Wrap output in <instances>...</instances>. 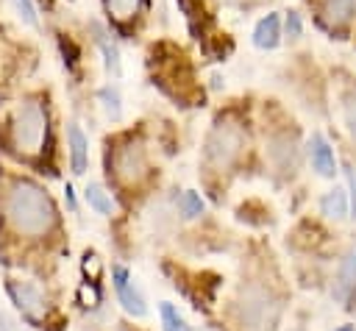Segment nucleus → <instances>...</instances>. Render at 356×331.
Returning <instances> with one entry per match:
<instances>
[{
	"mask_svg": "<svg viewBox=\"0 0 356 331\" xmlns=\"http://www.w3.org/2000/svg\"><path fill=\"white\" fill-rule=\"evenodd\" d=\"M3 209L11 228L22 236H42L56 225V206L33 181H14L6 192Z\"/></svg>",
	"mask_w": 356,
	"mask_h": 331,
	"instance_id": "f257e3e1",
	"label": "nucleus"
},
{
	"mask_svg": "<svg viewBox=\"0 0 356 331\" xmlns=\"http://www.w3.org/2000/svg\"><path fill=\"white\" fill-rule=\"evenodd\" d=\"M47 134V111L36 97L19 100L8 117V142L19 156H33L42 150Z\"/></svg>",
	"mask_w": 356,
	"mask_h": 331,
	"instance_id": "f03ea898",
	"label": "nucleus"
},
{
	"mask_svg": "<svg viewBox=\"0 0 356 331\" xmlns=\"http://www.w3.org/2000/svg\"><path fill=\"white\" fill-rule=\"evenodd\" d=\"M236 314H239L242 328H248V331H270L278 323L281 303H278V298L270 289H264V286H248L239 295Z\"/></svg>",
	"mask_w": 356,
	"mask_h": 331,
	"instance_id": "7ed1b4c3",
	"label": "nucleus"
},
{
	"mask_svg": "<svg viewBox=\"0 0 356 331\" xmlns=\"http://www.w3.org/2000/svg\"><path fill=\"white\" fill-rule=\"evenodd\" d=\"M242 147H245V131L231 120H220L206 136V161L214 170H228L242 156Z\"/></svg>",
	"mask_w": 356,
	"mask_h": 331,
	"instance_id": "20e7f679",
	"label": "nucleus"
},
{
	"mask_svg": "<svg viewBox=\"0 0 356 331\" xmlns=\"http://www.w3.org/2000/svg\"><path fill=\"white\" fill-rule=\"evenodd\" d=\"M114 172L122 184H139L147 172V161H145V147L136 139L122 142L114 150Z\"/></svg>",
	"mask_w": 356,
	"mask_h": 331,
	"instance_id": "39448f33",
	"label": "nucleus"
},
{
	"mask_svg": "<svg viewBox=\"0 0 356 331\" xmlns=\"http://www.w3.org/2000/svg\"><path fill=\"white\" fill-rule=\"evenodd\" d=\"M6 289H8L11 300L17 303V309H19L22 314H28V317H42V314H44V298H42V292H39L31 281H17V278H11V281L6 284Z\"/></svg>",
	"mask_w": 356,
	"mask_h": 331,
	"instance_id": "423d86ee",
	"label": "nucleus"
},
{
	"mask_svg": "<svg viewBox=\"0 0 356 331\" xmlns=\"http://www.w3.org/2000/svg\"><path fill=\"white\" fill-rule=\"evenodd\" d=\"M267 156L270 161L281 170V172H292L298 167V145H295V136L289 134H275L270 136L267 142Z\"/></svg>",
	"mask_w": 356,
	"mask_h": 331,
	"instance_id": "0eeeda50",
	"label": "nucleus"
},
{
	"mask_svg": "<svg viewBox=\"0 0 356 331\" xmlns=\"http://www.w3.org/2000/svg\"><path fill=\"white\" fill-rule=\"evenodd\" d=\"M309 159H312V167H314L317 175L334 178L337 159H334V150H331V145L325 142L323 134H312V139H309Z\"/></svg>",
	"mask_w": 356,
	"mask_h": 331,
	"instance_id": "6e6552de",
	"label": "nucleus"
},
{
	"mask_svg": "<svg viewBox=\"0 0 356 331\" xmlns=\"http://www.w3.org/2000/svg\"><path fill=\"white\" fill-rule=\"evenodd\" d=\"M114 286H117V298H120V303H122V309L128 312V314H134V317H142L147 309H145V300H142V295L128 284V270L125 267H114Z\"/></svg>",
	"mask_w": 356,
	"mask_h": 331,
	"instance_id": "1a4fd4ad",
	"label": "nucleus"
},
{
	"mask_svg": "<svg viewBox=\"0 0 356 331\" xmlns=\"http://www.w3.org/2000/svg\"><path fill=\"white\" fill-rule=\"evenodd\" d=\"M320 14L328 28H348L356 17V0H323Z\"/></svg>",
	"mask_w": 356,
	"mask_h": 331,
	"instance_id": "9d476101",
	"label": "nucleus"
},
{
	"mask_svg": "<svg viewBox=\"0 0 356 331\" xmlns=\"http://www.w3.org/2000/svg\"><path fill=\"white\" fill-rule=\"evenodd\" d=\"M278 42H281V19H278V14L261 17L256 22V28H253V45L259 50H273V47H278Z\"/></svg>",
	"mask_w": 356,
	"mask_h": 331,
	"instance_id": "9b49d317",
	"label": "nucleus"
},
{
	"mask_svg": "<svg viewBox=\"0 0 356 331\" xmlns=\"http://www.w3.org/2000/svg\"><path fill=\"white\" fill-rule=\"evenodd\" d=\"M67 142H70V159H72V170L75 172H83L86 170V161H89V142L83 136V131L70 122L67 128Z\"/></svg>",
	"mask_w": 356,
	"mask_h": 331,
	"instance_id": "f8f14e48",
	"label": "nucleus"
},
{
	"mask_svg": "<svg viewBox=\"0 0 356 331\" xmlns=\"http://www.w3.org/2000/svg\"><path fill=\"white\" fill-rule=\"evenodd\" d=\"M92 33H95L97 47H100L103 56H106V70H108L111 75H120V50H117V45L108 39V33L103 31V25H97V22H92Z\"/></svg>",
	"mask_w": 356,
	"mask_h": 331,
	"instance_id": "ddd939ff",
	"label": "nucleus"
},
{
	"mask_svg": "<svg viewBox=\"0 0 356 331\" xmlns=\"http://www.w3.org/2000/svg\"><path fill=\"white\" fill-rule=\"evenodd\" d=\"M320 209H323V214H328V217H334V220L345 217V214H348V197H345V192H342L339 186H334L331 192L323 195Z\"/></svg>",
	"mask_w": 356,
	"mask_h": 331,
	"instance_id": "4468645a",
	"label": "nucleus"
},
{
	"mask_svg": "<svg viewBox=\"0 0 356 331\" xmlns=\"http://www.w3.org/2000/svg\"><path fill=\"white\" fill-rule=\"evenodd\" d=\"M86 203H89L95 211H100V214H111V211H114V203H111V197L106 195V189H103L100 184H89V186H86Z\"/></svg>",
	"mask_w": 356,
	"mask_h": 331,
	"instance_id": "2eb2a0df",
	"label": "nucleus"
},
{
	"mask_svg": "<svg viewBox=\"0 0 356 331\" xmlns=\"http://www.w3.org/2000/svg\"><path fill=\"white\" fill-rule=\"evenodd\" d=\"M356 286V248L348 253V259L339 267V295H348Z\"/></svg>",
	"mask_w": 356,
	"mask_h": 331,
	"instance_id": "dca6fc26",
	"label": "nucleus"
},
{
	"mask_svg": "<svg viewBox=\"0 0 356 331\" xmlns=\"http://www.w3.org/2000/svg\"><path fill=\"white\" fill-rule=\"evenodd\" d=\"M178 209H181V214H184V217H197V214H203V211H206V203H203V197H200L197 192L186 189V192L178 197Z\"/></svg>",
	"mask_w": 356,
	"mask_h": 331,
	"instance_id": "f3484780",
	"label": "nucleus"
},
{
	"mask_svg": "<svg viewBox=\"0 0 356 331\" xmlns=\"http://www.w3.org/2000/svg\"><path fill=\"white\" fill-rule=\"evenodd\" d=\"M97 97H100V103H103V108H106V114H108L111 120H120V117H122L120 92H117L114 86H103V89L97 92Z\"/></svg>",
	"mask_w": 356,
	"mask_h": 331,
	"instance_id": "a211bd4d",
	"label": "nucleus"
},
{
	"mask_svg": "<svg viewBox=\"0 0 356 331\" xmlns=\"http://www.w3.org/2000/svg\"><path fill=\"white\" fill-rule=\"evenodd\" d=\"M106 8L114 19H131L139 8V0H106Z\"/></svg>",
	"mask_w": 356,
	"mask_h": 331,
	"instance_id": "6ab92c4d",
	"label": "nucleus"
},
{
	"mask_svg": "<svg viewBox=\"0 0 356 331\" xmlns=\"http://www.w3.org/2000/svg\"><path fill=\"white\" fill-rule=\"evenodd\" d=\"M161 320H164V331H186V323L172 309V303H161Z\"/></svg>",
	"mask_w": 356,
	"mask_h": 331,
	"instance_id": "aec40b11",
	"label": "nucleus"
},
{
	"mask_svg": "<svg viewBox=\"0 0 356 331\" xmlns=\"http://www.w3.org/2000/svg\"><path fill=\"white\" fill-rule=\"evenodd\" d=\"M14 3V11L19 14V19L25 22V25H31V28H36L39 25V19H36V6H33V0H11Z\"/></svg>",
	"mask_w": 356,
	"mask_h": 331,
	"instance_id": "412c9836",
	"label": "nucleus"
},
{
	"mask_svg": "<svg viewBox=\"0 0 356 331\" xmlns=\"http://www.w3.org/2000/svg\"><path fill=\"white\" fill-rule=\"evenodd\" d=\"M345 122H348V131L356 142V92L348 95V100H345Z\"/></svg>",
	"mask_w": 356,
	"mask_h": 331,
	"instance_id": "4be33fe9",
	"label": "nucleus"
},
{
	"mask_svg": "<svg viewBox=\"0 0 356 331\" xmlns=\"http://www.w3.org/2000/svg\"><path fill=\"white\" fill-rule=\"evenodd\" d=\"M300 33H303L300 14H298V11H289V14H286V36H289V39H298Z\"/></svg>",
	"mask_w": 356,
	"mask_h": 331,
	"instance_id": "5701e85b",
	"label": "nucleus"
},
{
	"mask_svg": "<svg viewBox=\"0 0 356 331\" xmlns=\"http://www.w3.org/2000/svg\"><path fill=\"white\" fill-rule=\"evenodd\" d=\"M345 172H348L350 189H353V217H356V170H353V167H345Z\"/></svg>",
	"mask_w": 356,
	"mask_h": 331,
	"instance_id": "b1692460",
	"label": "nucleus"
},
{
	"mask_svg": "<svg viewBox=\"0 0 356 331\" xmlns=\"http://www.w3.org/2000/svg\"><path fill=\"white\" fill-rule=\"evenodd\" d=\"M0 331H8V320L6 317H0Z\"/></svg>",
	"mask_w": 356,
	"mask_h": 331,
	"instance_id": "393cba45",
	"label": "nucleus"
},
{
	"mask_svg": "<svg viewBox=\"0 0 356 331\" xmlns=\"http://www.w3.org/2000/svg\"><path fill=\"white\" fill-rule=\"evenodd\" d=\"M337 331H356V328H353V325H339Z\"/></svg>",
	"mask_w": 356,
	"mask_h": 331,
	"instance_id": "a878e982",
	"label": "nucleus"
},
{
	"mask_svg": "<svg viewBox=\"0 0 356 331\" xmlns=\"http://www.w3.org/2000/svg\"><path fill=\"white\" fill-rule=\"evenodd\" d=\"M225 3H242V0H225Z\"/></svg>",
	"mask_w": 356,
	"mask_h": 331,
	"instance_id": "bb28decb",
	"label": "nucleus"
}]
</instances>
